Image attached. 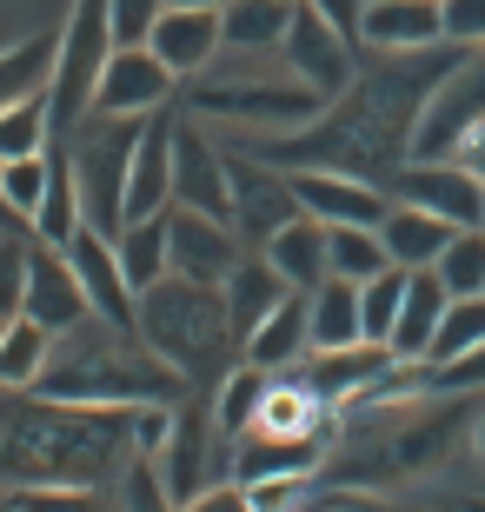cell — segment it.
<instances>
[{
  "label": "cell",
  "instance_id": "6da1fadb",
  "mask_svg": "<svg viewBox=\"0 0 485 512\" xmlns=\"http://www.w3.org/2000/svg\"><path fill=\"white\" fill-rule=\"evenodd\" d=\"M472 47H419V54H386L379 67H359L353 87L339 100L319 107V120L293 133H246L253 160H273V167H333L353 173V180H373L392 187V173L412 160V140H419V120H426V100L446 87V74L466 60Z\"/></svg>",
  "mask_w": 485,
  "mask_h": 512
},
{
  "label": "cell",
  "instance_id": "7a4b0ae2",
  "mask_svg": "<svg viewBox=\"0 0 485 512\" xmlns=\"http://www.w3.org/2000/svg\"><path fill=\"white\" fill-rule=\"evenodd\" d=\"M173 406H74V399H0V486H113L127 459L160 453Z\"/></svg>",
  "mask_w": 485,
  "mask_h": 512
},
{
  "label": "cell",
  "instance_id": "3957f363",
  "mask_svg": "<svg viewBox=\"0 0 485 512\" xmlns=\"http://www.w3.org/2000/svg\"><path fill=\"white\" fill-rule=\"evenodd\" d=\"M27 393L74 399V406H180L193 386L133 326H113L94 313V320H80L74 333L54 340V353H47V366Z\"/></svg>",
  "mask_w": 485,
  "mask_h": 512
},
{
  "label": "cell",
  "instance_id": "277c9868",
  "mask_svg": "<svg viewBox=\"0 0 485 512\" xmlns=\"http://www.w3.org/2000/svg\"><path fill=\"white\" fill-rule=\"evenodd\" d=\"M133 333H140L167 366H180L187 386H200V380L220 386L226 373H233L226 353L240 346L233 313H226V286L180 280V273H167L160 286L140 293V320H133Z\"/></svg>",
  "mask_w": 485,
  "mask_h": 512
},
{
  "label": "cell",
  "instance_id": "5b68a950",
  "mask_svg": "<svg viewBox=\"0 0 485 512\" xmlns=\"http://www.w3.org/2000/svg\"><path fill=\"white\" fill-rule=\"evenodd\" d=\"M140 133H147V114H87L60 140L67 167H74V187H80V207H87V227L113 233V240L127 227V180H133Z\"/></svg>",
  "mask_w": 485,
  "mask_h": 512
},
{
  "label": "cell",
  "instance_id": "8992f818",
  "mask_svg": "<svg viewBox=\"0 0 485 512\" xmlns=\"http://www.w3.org/2000/svg\"><path fill=\"white\" fill-rule=\"evenodd\" d=\"M113 20H107V0H74V14L60 20V54H54V80H47V107H54V140L80 127L94 114V94H100V74L113 60Z\"/></svg>",
  "mask_w": 485,
  "mask_h": 512
},
{
  "label": "cell",
  "instance_id": "52a82bcc",
  "mask_svg": "<svg viewBox=\"0 0 485 512\" xmlns=\"http://www.w3.org/2000/svg\"><path fill=\"white\" fill-rule=\"evenodd\" d=\"M326 100L306 87L299 74L286 80H193L187 114L193 120H226V127H253V133H293L306 120H319Z\"/></svg>",
  "mask_w": 485,
  "mask_h": 512
},
{
  "label": "cell",
  "instance_id": "ba28073f",
  "mask_svg": "<svg viewBox=\"0 0 485 512\" xmlns=\"http://www.w3.org/2000/svg\"><path fill=\"white\" fill-rule=\"evenodd\" d=\"M353 47H359V40L339 34L319 7L293 0V27H286L280 54H286V74H299L319 100H339L346 87H353V74H359V67H353Z\"/></svg>",
  "mask_w": 485,
  "mask_h": 512
},
{
  "label": "cell",
  "instance_id": "9c48e42d",
  "mask_svg": "<svg viewBox=\"0 0 485 512\" xmlns=\"http://www.w3.org/2000/svg\"><path fill=\"white\" fill-rule=\"evenodd\" d=\"M220 453H233V439L220 433V419L213 413H200V399H180L173 406V433H167V446H160V479L173 486V499L187 506V499H200L206 486H213V459Z\"/></svg>",
  "mask_w": 485,
  "mask_h": 512
},
{
  "label": "cell",
  "instance_id": "30bf717a",
  "mask_svg": "<svg viewBox=\"0 0 485 512\" xmlns=\"http://www.w3.org/2000/svg\"><path fill=\"white\" fill-rule=\"evenodd\" d=\"M392 200L426 207L452 227H485V180L466 160H406L392 173Z\"/></svg>",
  "mask_w": 485,
  "mask_h": 512
},
{
  "label": "cell",
  "instance_id": "8fae6325",
  "mask_svg": "<svg viewBox=\"0 0 485 512\" xmlns=\"http://www.w3.org/2000/svg\"><path fill=\"white\" fill-rule=\"evenodd\" d=\"M299 193H293V173L273 167V160H253V153H233V227L253 253L286 227L299 220Z\"/></svg>",
  "mask_w": 485,
  "mask_h": 512
},
{
  "label": "cell",
  "instance_id": "7c38bea8",
  "mask_svg": "<svg viewBox=\"0 0 485 512\" xmlns=\"http://www.w3.org/2000/svg\"><path fill=\"white\" fill-rule=\"evenodd\" d=\"M167 220H173V273H180V280L226 286L233 266L253 253L233 220H213V213H193V207H167Z\"/></svg>",
  "mask_w": 485,
  "mask_h": 512
},
{
  "label": "cell",
  "instance_id": "4fadbf2b",
  "mask_svg": "<svg viewBox=\"0 0 485 512\" xmlns=\"http://www.w3.org/2000/svg\"><path fill=\"white\" fill-rule=\"evenodd\" d=\"M293 193L326 227H379L392 213V187H373V180H353L333 167H293Z\"/></svg>",
  "mask_w": 485,
  "mask_h": 512
},
{
  "label": "cell",
  "instance_id": "5bb4252c",
  "mask_svg": "<svg viewBox=\"0 0 485 512\" xmlns=\"http://www.w3.org/2000/svg\"><path fill=\"white\" fill-rule=\"evenodd\" d=\"M173 87H180V74L153 47H113L100 94H94V114H160L173 100Z\"/></svg>",
  "mask_w": 485,
  "mask_h": 512
},
{
  "label": "cell",
  "instance_id": "9a60e30c",
  "mask_svg": "<svg viewBox=\"0 0 485 512\" xmlns=\"http://www.w3.org/2000/svg\"><path fill=\"white\" fill-rule=\"evenodd\" d=\"M27 247H34V273H27V320H40L47 333H74L80 320H94V300H87V286H80L67 247H47V240H34V233H27Z\"/></svg>",
  "mask_w": 485,
  "mask_h": 512
},
{
  "label": "cell",
  "instance_id": "2e32d148",
  "mask_svg": "<svg viewBox=\"0 0 485 512\" xmlns=\"http://www.w3.org/2000/svg\"><path fill=\"white\" fill-rule=\"evenodd\" d=\"M173 207L233 220V153H220L200 127H180L173 147Z\"/></svg>",
  "mask_w": 485,
  "mask_h": 512
},
{
  "label": "cell",
  "instance_id": "e0dca14e",
  "mask_svg": "<svg viewBox=\"0 0 485 512\" xmlns=\"http://www.w3.org/2000/svg\"><path fill=\"white\" fill-rule=\"evenodd\" d=\"M67 260H74V273H80V286H87V300H94L100 320H113V326H133V320H140V293H133L127 266H120L113 233L80 227L74 247H67Z\"/></svg>",
  "mask_w": 485,
  "mask_h": 512
},
{
  "label": "cell",
  "instance_id": "ac0fdd59",
  "mask_svg": "<svg viewBox=\"0 0 485 512\" xmlns=\"http://www.w3.org/2000/svg\"><path fill=\"white\" fill-rule=\"evenodd\" d=\"M392 373V346L359 340V346H313V366H306V393L319 406H346V399H366L379 380Z\"/></svg>",
  "mask_w": 485,
  "mask_h": 512
},
{
  "label": "cell",
  "instance_id": "d6986e66",
  "mask_svg": "<svg viewBox=\"0 0 485 512\" xmlns=\"http://www.w3.org/2000/svg\"><path fill=\"white\" fill-rule=\"evenodd\" d=\"M319 459H326V439L319 433H273V426H253V433L233 439V479H240V486L306 479Z\"/></svg>",
  "mask_w": 485,
  "mask_h": 512
},
{
  "label": "cell",
  "instance_id": "ffe728a7",
  "mask_svg": "<svg viewBox=\"0 0 485 512\" xmlns=\"http://www.w3.org/2000/svg\"><path fill=\"white\" fill-rule=\"evenodd\" d=\"M359 40L373 54H419L446 40V7L439 0H366L359 14Z\"/></svg>",
  "mask_w": 485,
  "mask_h": 512
},
{
  "label": "cell",
  "instance_id": "44dd1931",
  "mask_svg": "<svg viewBox=\"0 0 485 512\" xmlns=\"http://www.w3.org/2000/svg\"><path fill=\"white\" fill-rule=\"evenodd\" d=\"M173 147H180V120L160 107V114H147L140 153H133L127 220H147V213H167V207H173Z\"/></svg>",
  "mask_w": 485,
  "mask_h": 512
},
{
  "label": "cell",
  "instance_id": "7402d4cb",
  "mask_svg": "<svg viewBox=\"0 0 485 512\" xmlns=\"http://www.w3.org/2000/svg\"><path fill=\"white\" fill-rule=\"evenodd\" d=\"M147 47H153L160 60H167V67H173L180 80H200L206 67L220 60V47H226L220 14H213V7H167Z\"/></svg>",
  "mask_w": 485,
  "mask_h": 512
},
{
  "label": "cell",
  "instance_id": "603a6c76",
  "mask_svg": "<svg viewBox=\"0 0 485 512\" xmlns=\"http://www.w3.org/2000/svg\"><path fill=\"white\" fill-rule=\"evenodd\" d=\"M260 253L280 266V280L293 286V293H313L319 280H333V227H326V220H313V213L286 220V227L273 233Z\"/></svg>",
  "mask_w": 485,
  "mask_h": 512
},
{
  "label": "cell",
  "instance_id": "cb8c5ba5",
  "mask_svg": "<svg viewBox=\"0 0 485 512\" xmlns=\"http://www.w3.org/2000/svg\"><path fill=\"white\" fill-rule=\"evenodd\" d=\"M306 346H313V293H286L260 326H253V340L240 346L253 366L266 373H286L293 360H306Z\"/></svg>",
  "mask_w": 485,
  "mask_h": 512
},
{
  "label": "cell",
  "instance_id": "d4e9b609",
  "mask_svg": "<svg viewBox=\"0 0 485 512\" xmlns=\"http://www.w3.org/2000/svg\"><path fill=\"white\" fill-rule=\"evenodd\" d=\"M446 280L432 273V266H419L406 286V306H399V326H392V360H406V366H426L432 340H439V320H446Z\"/></svg>",
  "mask_w": 485,
  "mask_h": 512
},
{
  "label": "cell",
  "instance_id": "484cf974",
  "mask_svg": "<svg viewBox=\"0 0 485 512\" xmlns=\"http://www.w3.org/2000/svg\"><path fill=\"white\" fill-rule=\"evenodd\" d=\"M452 220H439V213L426 207H406V200H392V213L379 220V240H386L392 266H406V273H419V266H439V253L452 247Z\"/></svg>",
  "mask_w": 485,
  "mask_h": 512
},
{
  "label": "cell",
  "instance_id": "4316f807",
  "mask_svg": "<svg viewBox=\"0 0 485 512\" xmlns=\"http://www.w3.org/2000/svg\"><path fill=\"white\" fill-rule=\"evenodd\" d=\"M293 286L280 280V266L266 260V253H246L240 266H233V280H226V313H233V333H240V346L253 340V326L273 313V306L286 300Z\"/></svg>",
  "mask_w": 485,
  "mask_h": 512
},
{
  "label": "cell",
  "instance_id": "83f0119b",
  "mask_svg": "<svg viewBox=\"0 0 485 512\" xmlns=\"http://www.w3.org/2000/svg\"><path fill=\"white\" fill-rule=\"evenodd\" d=\"M120 266H127L133 293H147V286H160L173 273V220L167 213H147V220H127L120 227Z\"/></svg>",
  "mask_w": 485,
  "mask_h": 512
},
{
  "label": "cell",
  "instance_id": "f1b7e54d",
  "mask_svg": "<svg viewBox=\"0 0 485 512\" xmlns=\"http://www.w3.org/2000/svg\"><path fill=\"white\" fill-rule=\"evenodd\" d=\"M80 227H87V207H80V187H74V167H67V147L54 140V180H47V193H40L34 240H47V247H74Z\"/></svg>",
  "mask_w": 485,
  "mask_h": 512
},
{
  "label": "cell",
  "instance_id": "f546056e",
  "mask_svg": "<svg viewBox=\"0 0 485 512\" xmlns=\"http://www.w3.org/2000/svg\"><path fill=\"white\" fill-rule=\"evenodd\" d=\"M54 54H60V34H27L14 47H0V107H14L27 94H47Z\"/></svg>",
  "mask_w": 485,
  "mask_h": 512
},
{
  "label": "cell",
  "instance_id": "4dcf8cb0",
  "mask_svg": "<svg viewBox=\"0 0 485 512\" xmlns=\"http://www.w3.org/2000/svg\"><path fill=\"white\" fill-rule=\"evenodd\" d=\"M213 419H220V433L226 439H240V433H253V426H260V413H266V393H273V373H266V366H233V373H226L220 386H213Z\"/></svg>",
  "mask_w": 485,
  "mask_h": 512
},
{
  "label": "cell",
  "instance_id": "1f68e13d",
  "mask_svg": "<svg viewBox=\"0 0 485 512\" xmlns=\"http://www.w3.org/2000/svg\"><path fill=\"white\" fill-rule=\"evenodd\" d=\"M286 27H293V0H233L220 14V34L233 54H260V47H280Z\"/></svg>",
  "mask_w": 485,
  "mask_h": 512
},
{
  "label": "cell",
  "instance_id": "d6a6232c",
  "mask_svg": "<svg viewBox=\"0 0 485 512\" xmlns=\"http://www.w3.org/2000/svg\"><path fill=\"white\" fill-rule=\"evenodd\" d=\"M60 333H47L40 320H7V333H0V393H27V386L40 380V366H47V353H54Z\"/></svg>",
  "mask_w": 485,
  "mask_h": 512
},
{
  "label": "cell",
  "instance_id": "836d02e7",
  "mask_svg": "<svg viewBox=\"0 0 485 512\" xmlns=\"http://www.w3.org/2000/svg\"><path fill=\"white\" fill-rule=\"evenodd\" d=\"M366 320H359V280H319L313 286V346H359Z\"/></svg>",
  "mask_w": 485,
  "mask_h": 512
},
{
  "label": "cell",
  "instance_id": "e575fe53",
  "mask_svg": "<svg viewBox=\"0 0 485 512\" xmlns=\"http://www.w3.org/2000/svg\"><path fill=\"white\" fill-rule=\"evenodd\" d=\"M47 147H54V107H47V94H27L14 107H0V160L47 153Z\"/></svg>",
  "mask_w": 485,
  "mask_h": 512
},
{
  "label": "cell",
  "instance_id": "d590c367",
  "mask_svg": "<svg viewBox=\"0 0 485 512\" xmlns=\"http://www.w3.org/2000/svg\"><path fill=\"white\" fill-rule=\"evenodd\" d=\"M406 286H412V273H406V266H386V273H373V280L359 286V320H366V340L392 346V326H399Z\"/></svg>",
  "mask_w": 485,
  "mask_h": 512
},
{
  "label": "cell",
  "instance_id": "8d00e7d4",
  "mask_svg": "<svg viewBox=\"0 0 485 512\" xmlns=\"http://www.w3.org/2000/svg\"><path fill=\"white\" fill-rule=\"evenodd\" d=\"M47 180H54V147L47 153H20V160H0V193H7V207L27 220V233H34V213H40Z\"/></svg>",
  "mask_w": 485,
  "mask_h": 512
},
{
  "label": "cell",
  "instance_id": "74e56055",
  "mask_svg": "<svg viewBox=\"0 0 485 512\" xmlns=\"http://www.w3.org/2000/svg\"><path fill=\"white\" fill-rule=\"evenodd\" d=\"M120 493H113V512H180V499H173V486L160 479V459L140 453L127 459V473L113 479Z\"/></svg>",
  "mask_w": 485,
  "mask_h": 512
},
{
  "label": "cell",
  "instance_id": "f35d334b",
  "mask_svg": "<svg viewBox=\"0 0 485 512\" xmlns=\"http://www.w3.org/2000/svg\"><path fill=\"white\" fill-rule=\"evenodd\" d=\"M432 273L446 280L452 300L485 293V227H459V233H452V247L439 253V266H432Z\"/></svg>",
  "mask_w": 485,
  "mask_h": 512
},
{
  "label": "cell",
  "instance_id": "ab89813d",
  "mask_svg": "<svg viewBox=\"0 0 485 512\" xmlns=\"http://www.w3.org/2000/svg\"><path fill=\"white\" fill-rule=\"evenodd\" d=\"M472 346H485V293H466V300L446 306V320H439V340H432L426 366H446V360H459V353H472Z\"/></svg>",
  "mask_w": 485,
  "mask_h": 512
},
{
  "label": "cell",
  "instance_id": "60d3db41",
  "mask_svg": "<svg viewBox=\"0 0 485 512\" xmlns=\"http://www.w3.org/2000/svg\"><path fill=\"white\" fill-rule=\"evenodd\" d=\"M392 253L386 240H379V227H333V273L339 280H373V273H386Z\"/></svg>",
  "mask_w": 485,
  "mask_h": 512
},
{
  "label": "cell",
  "instance_id": "b9f144b4",
  "mask_svg": "<svg viewBox=\"0 0 485 512\" xmlns=\"http://www.w3.org/2000/svg\"><path fill=\"white\" fill-rule=\"evenodd\" d=\"M27 273H34L27 233H0V320H20L27 313Z\"/></svg>",
  "mask_w": 485,
  "mask_h": 512
},
{
  "label": "cell",
  "instance_id": "7bdbcfd3",
  "mask_svg": "<svg viewBox=\"0 0 485 512\" xmlns=\"http://www.w3.org/2000/svg\"><path fill=\"white\" fill-rule=\"evenodd\" d=\"M20 512H113V499H100V486H14Z\"/></svg>",
  "mask_w": 485,
  "mask_h": 512
},
{
  "label": "cell",
  "instance_id": "ee69618b",
  "mask_svg": "<svg viewBox=\"0 0 485 512\" xmlns=\"http://www.w3.org/2000/svg\"><path fill=\"white\" fill-rule=\"evenodd\" d=\"M173 0H107V20H113V40L120 47H147L160 14H167Z\"/></svg>",
  "mask_w": 485,
  "mask_h": 512
},
{
  "label": "cell",
  "instance_id": "f6af8a7d",
  "mask_svg": "<svg viewBox=\"0 0 485 512\" xmlns=\"http://www.w3.org/2000/svg\"><path fill=\"white\" fill-rule=\"evenodd\" d=\"M426 386L432 393H485V346H472L446 366H426Z\"/></svg>",
  "mask_w": 485,
  "mask_h": 512
},
{
  "label": "cell",
  "instance_id": "bcb514c9",
  "mask_svg": "<svg viewBox=\"0 0 485 512\" xmlns=\"http://www.w3.org/2000/svg\"><path fill=\"white\" fill-rule=\"evenodd\" d=\"M452 47H485V0H439Z\"/></svg>",
  "mask_w": 485,
  "mask_h": 512
},
{
  "label": "cell",
  "instance_id": "7dc6e473",
  "mask_svg": "<svg viewBox=\"0 0 485 512\" xmlns=\"http://www.w3.org/2000/svg\"><path fill=\"white\" fill-rule=\"evenodd\" d=\"M180 512H260V506H253V493H246L240 479H213V486H206L200 499H187Z\"/></svg>",
  "mask_w": 485,
  "mask_h": 512
},
{
  "label": "cell",
  "instance_id": "c3c4849f",
  "mask_svg": "<svg viewBox=\"0 0 485 512\" xmlns=\"http://www.w3.org/2000/svg\"><path fill=\"white\" fill-rule=\"evenodd\" d=\"M306 7H319V14L333 20L339 34H353V40H359V14H366V0H306Z\"/></svg>",
  "mask_w": 485,
  "mask_h": 512
},
{
  "label": "cell",
  "instance_id": "681fc988",
  "mask_svg": "<svg viewBox=\"0 0 485 512\" xmlns=\"http://www.w3.org/2000/svg\"><path fill=\"white\" fill-rule=\"evenodd\" d=\"M0 233H27V220H20V213L7 207V193H0Z\"/></svg>",
  "mask_w": 485,
  "mask_h": 512
},
{
  "label": "cell",
  "instance_id": "f907efd6",
  "mask_svg": "<svg viewBox=\"0 0 485 512\" xmlns=\"http://www.w3.org/2000/svg\"><path fill=\"white\" fill-rule=\"evenodd\" d=\"M472 453H479V466H485V399H479V419H472Z\"/></svg>",
  "mask_w": 485,
  "mask_h": 512
},
{
  "label": "cell",
  "instance_id": "816d5d0a",
  "mask_svg": "<svg viewBox=\"0 0 485 512\" xmlns=\"http://www.w3.org/2000/svg\"><path fill=\"white\" fill-rule=\"evenodd\" d=\"M173 7H213V14H226L233 0H173Z\"/></svg>",
  "mask_w": 485,
  "mask_h": 512
},
{
  "label": "cell",
  "instance_id": "f5cc1de1",
  "mask_svg": "<svg viewBox=\"0 0 485 512\" xmlns=\"http://www.w3.org/2000/svg\"><path fill=\"white\" fill-rule=\"evenodd\" d=\"M0 512H20V493H14V486H0Z\"/></svg>",
  "mask_w": 485,
  "mask_h": 512
},
{
  "label": "cell",
  "instance_id": "db71d44e",
  "mask_svg": "<svg viewBox=\"0 0 485 512\" xmlns=\"http://www.w3.org/2000/svg\"><path fill=\"white\" fill-rule=\"evenodd\" d=\"M466 512H485V499H466Z\"/></svg>",
  "mask_w": 485,
  "mask_h": 512
},
{
  "label": "cell",
  "instance_id": "11a10c76",
  "mask_svg": "<svg viewBox=\"0 0 485 512\" xmlns=\"http://www.w3.org/2000/svg\"><path fill=\"white\" fill-rule=\"evenodd\" d=\"M0 333H7V320H0Z\"/></svg>",
  "mask_w": 485,
  "mask_h": 512
}]
</instances>
